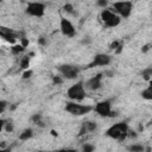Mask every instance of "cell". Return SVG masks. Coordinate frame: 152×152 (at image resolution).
<instances>
[{
  "instance_id": "cell-1",
  "label": "cell",
  "mask_w": 152,
  "mask_h": 152,
  "mask_svg": "<svg viewBox=\"0 0 152 152\" xmlns=\"http://www.w3.org/2000/svg\"><path fill=\"white\" fill-rule=\"evenodd\" d=\"M128 125L126 122H118V124H114L112 125L107 131H106V135L112 138V139H115V140H119V141H124L127 135H128Z\"/></svg>"
},
{
  "instance_id": "cell-2",
  "label": "cell",
  "mask_w": 152,
  "mask_h": 152,
  "mask_svg": "<svg viewBox=\"0 0 152 152\" xmlns=\"http://www.w3.org/2000/svg\"><path fill=\"white\" fill-rule=\"evenodd\" d=\"M66 96L74 102H78V101L84 100V97L87 96V93H86L83 81H78L75 84H72L70 88H68Z\"/></svg>"
},
{
  "instance_id": "cell-3",
  "label": "cell",
  "mask_w": 152,
  "mask_h": 152,
  "mask_svg": "<svg viewBox=\"0 0 152 152\" xmlns=\"http://www.w3.org/2000/svg\"><path fill=\"white\" fill-rule=\"evenodd\" d=\"M65 110L71 115L82 116V115H86L89 112H91L93 107L88 106V104H81V103H77L74 101H69L65 103Z\"/></svg>"
},
{
  "instance_id": "cell-4",
  "label": "cell",
  "mask_w": 152,
  "mask_h": 152,
  "mask_svg": "<svg viewBox=\"0 0 152 152\" xmlns=\"http://www.w3.org/2000/svg\"><path fill=\"white\" fill-rule=\"evenodd\" d=\"M100 17H101V20H102V23H103V25L106 27H115L121 21V18L119 15H116L109 8H103L101 14H100Z\"/></svg>"
},
{
  "instance_id": "cell-5",
  "label": "cell",
  "mask_w": 152,
  "mask_h": 152,
  "mask_svg": "<svg viewBox=\"0 0 152 152\" xmlns=\"http://www.w3.org/2000/svg\"><path fill=\"white\" fill-rule=\"evenodd\" d=\"M133 4L131 1H116L113 4V12L120 18H128L132 13Z\"/></svg>"
},
{
  "instance_id": "cell-6",
  "label": "cell",
  "mask_w": 152,
  "mask_h": 152,
  "mask_svg": "<svg viewBox=\"0 0 152 152\" xmlns=\"http://www.w3.org/2000/svg\"><path fill=\"white\" fill-rule=\"evenodd\" d=\"M57 70L59 71L61 76L66 80L76 78L81 71V69L77 65H72V64H62V65L57 66Z\"/></svg>"
},
{
  "instance_id": "cell-7",
  "label": "cell",
  "mask_w": 152,
  "mask_h": 152,
  "mask_svg": "<svg viewBox=\"0 0 152 152\" xmlns=\"http://www.w3.org/2000/svg\"><path fill=\"white\" fill-rule=\"evenodd\" d=\"M100 116H103V118H110V116H114L115 113L112 112V103L109 100H103V101H100L96 103V106L93 108Z\"/></svg>"
},
{
  "instance_id": "cell-8",
  "label": "cell",
  "mask_w": 152,
  "mask_h": 152,
  "mask_svg": "<svg viewBox=\"0 0 152 152\" xmlns=\"http://www.w3.org/2000/svg\"><path fill=\"white\" fill-rule=\"evenodd\" d=\"M112 63V57L107 53H97L94 56L93 61L86 65V69H91L95 66H107Z\"/></svg>"
},
{
  "instance_id": "cell-9",
  "label": "cell",
  "mask_w": 152,
  "mask_h": 152,
  "mask_svg": "<svg viewBox=\"0 0 152 152\" xmlns=\"http://www.w3.org/2000/svg\"><path fill=\"white\" fill-rule=\"evenodd\" d=\"M26 14L36 18H40L45 13V4L43 2H30L25 10Z\"/></svg>"
},
{
  "instance_id": "cell-10",
  "label": "cell",
  "mask_w": 152,
  "mask_h": 152,
  "mask_svg": "<svg viewBox=\"0 0 152 152\" xmlns=\"http://www.w3.org/2000/svg\"><path fill=\"white\" fill-rule=\"evenodd\" d=\"M0 38H2L4 40L13 44L17 40V38H19V32H15L14 30H12L7 26L0 25Z\"/></svg>"
},
{
  "instance_id": "cell-11",
  "label": "cell",
  "mask_w": 152,
  "mask_h": 152,
  "mask_svg": "<svg viewBox=\"0 0 152 152\" xmlns=\"http://www.w3.org/2000/svg\"><path fill=\"white\" fill-rule=\"evenodd\" d=\"M59 27H61V32L63 36L65 37H74L76 34V30H75V26L72 25V23L70 20H68L66 18H61V24H59Z\"/></svg>"
},
{
  "instance_id": "cell-12",
  "label": "cell",
  "mask_w": 152,
  "mask_h": 152,
  "mask_svg": "<svg viewBox=\"0 0 152 152\" xmlns=\"http://www.w3.org/2000/svg\"><path fill=\"white\" fill-rule=\"evenodd\" d=\"M102 77H103V74L95 75L94 77L89 78L84 83V88L86 89H89V90H97V89H100L101 86H102Z\"/></svg>"
},
{
  "instance_id": "cell-13",
  "label": "cell",
  "mask_w": 152,
  "mask_h": 152,
  "mask_svg": "<svg viewBox=\"0 0 152 152\" xmlns=\"http://www.w3.org/2000/svg\"><path fill=\"white\" fill-rule=\"evenodd\" d=\"M97 128V124L95 121H84L81 126V129H80V133L78 135H84V134H88V133H91L94 131H96Z\"/></svg>"
},
{
  "instance_id": "cell-14",
  "label": "cell",
  "mask_w": 152,
  "mask_h": 152,
  "mask_svg": "<svg viewBox=\"0 0 152 152\" xmlns=\"http://www.w3.org/2000/svg\"><path fill=\"white\" fill-rule=\"evenodd\" d=\"M32 137H33V131H32V128H25V129L19 134V139H20L21 141H26V140L31 139Z\"/></svg>"
},
{
  "instance_id": "cell-15",
  "label": "cell",
  "mask_w": 152,
  "mask_h": 152,
  "mask_svg": "<svg viewBox=\"0 0 152 152\" xmlns=\"http://www.w3.org/2000/svg\"><path fill=\"white\" fill-rule=\"evenodd\" d=\"M145 146L140 145V144H132L127 146V151L128 152H144Z\"/></svg>"
},
{
  "instance_id": "cell-16",
  "label": "cell",
  "mask_w": 152,
  "mask_h": 152,
  "mask_svg": "<svg viewBox=\"0 0 152 152\" xmlns=\"http://www.w3.org/2000/svg\"><path fill=\"white\" fill-rule=\"evenodd\" d=\"M30 58H31L30 55H25V56L21 57L20 63H19L20 69H28V66H30Z\"/></svg>"
},
{
  "instance_id": "cell-17",
  "label": "cell",
  "mask_w": 152,
  "mask_h": 152,
  "mask_svg": "<svg viewBox=\"0 0 152 152\" xmlns=\"http://www.w3.org/2000/svg\"><path fill=\"white\" fill-rule=\"evenodd\" d=\"M141 96H142V99H145V100H152V86L150 84L145 90H142L141 91Z\"/></svg>"
},
{
  "instance_id": "cell-18",
  "label": "cell",
  "mask_w": 152,
  "mask_h": 152,
  "mask_svg": "<svg viewBox=\"0 0 152 152\" xmlns=\"http://www.w3.org/2000/svg\"><path fill=\"white\" fill-rule=\"evenodd\" d=\"M31 120H32V122L36 124V125H39V126H42V127L44 126V124H43V116H42L40 113H36V114H33L32 118H31Z\"/></svg>"
},
{
  "instance_id": "cell-19",
  "label": "cell",
  "mask_w": 152,
  "mask_h": 152,
  "mask_svg": "<svg viewBox=\"0 0 152 152\" xmlns=\"http://www.w3.org/2000/svg\"><path fill=\"white\" fill-rule=\"evenodd\" d=\"M141 76H142L144 80H146V81L150 82L151 81V76H152V66H148V68L144 69L141 71Z\"/></svg>"
},
{
  "instance_id": "cell-20",
  "label": "cell",
  "mask_w": 152,
  "mask_h": 152,
  "mask_svg": "<svg viewBox=\"0 0 152 152\" xmlns=\"http://www.w3.org/2000/svg\"><path fill=\"white\" fill-rule=\"evenodd\" d=\"M11 51H12L13 55H19V53H21V52L25 51V48H23L20 44H14V45L11 48Z\"/></svg>"
},
{
  "instance_id": "cell-21",
  "label": "cell",
  "mask_w": 152,
  "mask_h": 152,
  "mask_svg": "<svg viewBox=\"0 0 152 152\" xmlns=\"http://www.w3.org/2000/svg\"><path fill=\"white\" fill-rule=\"evenodd\" d=\"M95 146L93 144H83L82 145V152H94Z\"/></svg>"
},
{
  "instance_id": "cell-22",
  "label": "cell",
  "mask_w": 152,
  "mask_h": 152,
  "mask_svg": "<svg viewBox=\"0 0 152 152\" xmlns=\"http://www.w3.org/2000/svg\"><path fill=\"white\" fill-rule=\"evenodd\" d=\"M63 10H64L65 12H68V13L74 14V7H72V5H71V4H65V5L63 6Z\"/></svg>"
},
{
  "instance_id": "cell-23",
  "label": "cell",
  "mask_w": 152,
  "mask_h": 152,
  "mask_svg": "<svg viewBox=\"0 0 152 152\" xmlns=\"http://www.w3.org/2000/svg\"><path fill=\"white\" fill-rule=\"evenodd\" d=\"M7 106H8V102H7V101H5V100H0V114L5 112V109L7 108Z\"/></svg>"
},
{
  "instance_id": "cell-24",
  "label": "cell",
  "mask_w": 152,
  "mask_h": 152,
  "mask_svg": "<svg viewBox=\"0 0 152 152\" xmlns=\"http://www.w3.org/2000/svg\"><path fill=\"white\" fill-rule=\"evenodd\" d=\"M50 152H78V151L75 148H59V150H53Z\"/></svg>"
},
{
  "instance_id": "cell-25",
  "label": "cell",
  "mask_w": 152,
  "mask_h": 152,
  "mask_svg": "<svg viewBox=\"0 0 152 152\" xmlns=\"http://www.w3.org/2000/svg\"><path fill=\"white\" fill-rule=\"evenodd\" d=\"M32 74H33L32 70H26V71L23 74V78H24V80H27V78H30V77L32 76Z\"/></svg>"
},
{
  "instance_id": "cell-26",
  "label": "cell",
  "mask_w": 152,
  "mask_h": 152,
  "mask_svg": "<svg viewBox=\"0 0 152 152\" xmlns=\"http://www.w3.org/2000/svg\"><path fill=\"white\" fill-rule=\"evenodd\" d=\"M52 82H53V84H59V83L63 82V80H62L61 76H53L52 77Z\"/></svg>"
},
{
  "instance_id": "cell-27",
  "label": "cell",
  "mask_w": 152,
  "mask_h": 152,
  "mask_svg": "<svg viewBox=\"0 0 152 152\" xmlns=\"http://www.w3.org/2000/svg\"><path fill=\"white\" fill-rule=\"evenodd\" d=\"M150 49H151V43H147V44L142 45V48H141V52H142V53H146Z\"/></svg>"
},
{
  "instance_id": "cell-28",
  "label": "cell",
  "mask_w": 152,
  "mask_h": 152,
  "mask_svg": "<svg viewBox=\"0 0 152 152\" xmlns=\"http://www.w3.org/2000/svg\"><path fill=\"white\" fill-rule=\"evenodd\" d=\"M4 128H5L7 132H11V131L13 129V125L7 120V122H6V125H5V127H4Z\"/></svg>"
},
{
  "instance_id": "cell-29",
  "label": "cell",
  "mask_w": 152,
  "mask_h": 152,
  "mask_svg": "<svg viewBox=\"0 0 152 152\" xmlns=\"http://www.w3.org/2000/svg\"><path fill=\"white\" fill-rule=\"evenodd\" d=\"M20 39H21V44H20V45H21L23 48L26 49V46L28 45V39H26L25 37H24V38H20Z\"/></svg>"
},
{
  "instance_id": "cell-30",
  "label": "cell",
  "mask_w": 152,
  "mask_h": 152,
  "mask_svg": "<svg viewBox=\"0 0 152 152\" xmlns=\"http://www.w3.org/2000/svg\"><path fill=\"white\" fill-rule=\"evenodd\" d=\"M97 5H99L100 7H103V8H104V7L108 5V2H107L106 0H99V1H97Z\"/></svg>"
},
{
  "instance_id": "cell-31",
  "label": "cell",
  "mask_w": 152,
  "mask_h": 152,
  "mask_svg": "<svg viewBox=\"0 0 152 152\" xmlns=\"http://www.w3.org/2000/svg\"><path fill=\"white\" fill-rule=\"evenodd\" d=\"M6 122H7V120H5V119H0V132L4 129V127H5Z\"/></svg>"
},
{
  "instance_id": "cell-32",
  "label": "cell",
  "mask_w": 152,
  "mask_h": 152,
  "mask_svg": "<svg viewBox=\"0 0 152 152\" xmlns=\"http://www.w3.org/2000/svg\"><path fill=\"white\" fill-rule=\"evenodd\" d=\"M38 43H39L40 45H45V44H46V39H45L44 37H40V38L38 39Z\"/></svg>"
},
{
  "instance_id": "cell-33",
  "label": "cell",
  "mask_w": 152,
  "mask_h": 152,
  "mask_svg": "<svg viewBox=\"0 0 152 152\" xmlns=\"http://www.w3.org/2000/svg\"><path fill=\"white\" fill-rule=\"evenodd\" d=\"M0 152H11V150L6 147H0Z\"/></svg>"
},
{
  "instance_id": "cell-34",
  "label": "cell",
  "mask_w": 152,
  "mask_h": 152,
  "mask_svg": "<svg viewBox=\"0 0 152 152\" xmlns=\"http://www.w3.org/2000/svg\"><path fill=\"white\" fill-rule=\"evenodd\" d=\"M144 152H151V148H150V147H146V148L144 150Z\"/></svg>"
}]
</instances>
